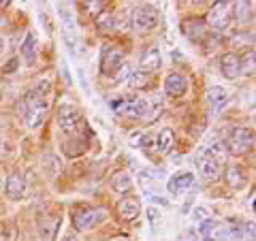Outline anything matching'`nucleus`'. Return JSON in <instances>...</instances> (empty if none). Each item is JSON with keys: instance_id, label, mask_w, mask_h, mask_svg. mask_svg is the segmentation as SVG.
<instances>
[{"instance_id": "1", "label": "nucleus", "mask_w": 256, "mask_h": 241, "mask_svg": "<svg viewBox=\"0 0 256 241\" xmlns=\"http://www.w3.org/2000/svg\"><path fill=\"white\" fill-rule=\"evenodd\" d=\"M47 111H50V107H47V100L43 96H38L36 92H28L24 96L22 107H20V116H22V122L28 128L41 126L47 118Z\"/></svg>"}, {"instance_id": "2", "label": "nucleus", "mask_w": 256, "mask_h": 241, "mask_svg": "<svg viewBox=\"0 0 256 241\" xmlns=\"http://www.w3.org/2000/svg\"><path fill=\"white\" fill-rule=\"evenodd\" d=\"M230 18H233V2L220 0V2H214L210 18H207V24H210L214 30H224V28H228Z\"/></svg>"}, {"instance_id": "3", "label": "nucleus", "mask_w": 256, "mask_h": 241, "mask_svg": "<svg viewBox=\"0 0 256 241\" xmlns=\"http://www.w3.org/2000/svg\"><path fill=\"white\" fill-rule=\"evenodd\" d=\"M252 143H254V134H252V130H250V128L239 126V128H235V130L230 132L228 150L233 152V154L242 156V154H248V152L252 150Z\"/></svg>"}, {"instance_id": "4", "label": "nucleus", "mask_w": 256, "mask_h": 241, "mask_svg": "<svg viewBox=\"0 0 256 241\" xmlns=\"http://www.w3.org/2000/svg\"><path fill=\"white\" fill-rule=\"evenodd\" d=\"M124 64V54L116 45H105L100 56V73L102 75H114L116 70Z\"/></svg>"}, {"instance_id": "5", "label": "nucleus", "mask_w": 256, "mask_h": 241, "mask_svg": "<svg viewBox=\"0 0 256 241\" xmlns=\"http://www.w3.org/2000/svg\"><path fill=\"white\" fill-rule=\"evenodd\" d=\"M79 122H82V114H79V109L75 105L64 102V105L58 107V126H60V130L73 132V130H77Z\"/></svg>"}, {"instance_id": "6", "label": "nucleus", "mask_w": 256, "mask_h": 241, "mask_svg": "<svg viewBox=\"0 0 256 241\" xmlns=\"http://www.w3.org/2000/svg\"><path fill=\"white\" fill-rule=\"evenodd\" d=\"M107 220V212L102 210V207H98V210H86L82 214H77L75 216V228L77 230H90L94 226H98L100 222H105Z\"/></svg>"}, {"instance_id": "7", "label": "nucleus", "mask_w": 256, "mask_h": 241, "mask_svg": "<svg viewBox=\"0 0 256 241\" xmlns=\"http://www.w3.org/2000/svg\"><path fill=\"white\" fill-rule=\"evenodd\" d=\"M130 20H132V24H134V28L137 30H150V28L156 26L158 13H156V9L152 4H141V6H137V9L132 11Z\"/></svg>"}, {"instance_id": "8", "label": "nucleus", "mask_w": 256, "mask_h": 241, "mask_svg": "<svg viewBox=\"0 0 256 241\" xmlns=\"http://www.w3.org/2000/svg\"><path fill=\"white\" fill-rule=\"evenodd\" d=\"M196 166L201 168V175L207 180V182H216L220 178V162L216 158H212L210 154H207V150H201V154H198V158H194Z\"/></svg>"}, {"instance_id": "9", "label": "nucleus", "mask_w": 256, "mask_h": 241, "mask_svg": "<svg viewBox=\"0 0 256 241\" xmlns=\"http://www.w3.org/2000/svg\"><path fill=\"white\" fill-rule=\"evenodd\" d=\"M26 192V180H24L22 173H11L6 178V184H4V194L9 196L11 200H20Z\"/></svg>"}, {"instance_id": "10", "label": "nucleus", "mask_w": 256, "mask_h": 241, "mask_svg": "<svg viewBox=\"0 0 256 241\" xmlns=\"http://www.w3.org/2000/svg\"><path fill=\"white\" fill-rule=\"evenodd\" d=\"M164 90H166L169 96L180 98V96H184L188 92V79L184 77L182 73H171L169 77H166V82H164Z\"/></svg>"}, {"instance_id": "11", "label": "nucleus", "mask_w": 256, "mask_h": 241, "mask_svg": "<svg viewBox=\"0 0 256 241\" xmlns=\"http://www.w3.org/2000/svg\"><path fill=\"white\" fill-rule=\"evenodd\" d=\"M118 214L122 220H134L137 216L141 214V203L134 196H124L122 200L118 203Z\"/></svg>"}, {"instance_id": "12", "label": "nucleus", "mask_w": 256, "mask_h": 241, "mask_svg": "<svg viewBox=\"0 0 256 241\" xmlns=\"http://www.w3.org/2000/svg\"><path fill=\"white\" fill-rule=\"evenodd\" d=\"M150 109L152 107H150V100L148 98H130V100L124 98L122 114L124 116H130V118H146Z\"/></svg>"}, {"instance_id": "13", "label": "nucleus", "mask_w": 256, "mask_h": 241, "mask_svg": "<svg viewBox=\"0 0 256 241\" xmlns=\"http://www.w3.org/2000/svg\"><path fill=\"white\" fill-rule=\"evenodd\" d=\"M207 100H210V105H212V114H220L228 102V92L224 90L222 86H212L210 90H207Z\"/></svg>"}, {"instance_id": "14", "label": "nucleus", "mask_w": 256, "mask_h": 241, "mask_svg": "<svg viewBox=\"0 0 256 241\" xmlns=\"http://www.w3.org/2000/svg\"><path fill=\"white\" fill-rule=\"evenodd\" d=\"M182 32L190 41H198V38H203L207 34V24L203 20H186L182 24Z\"/></svg>"}, {"instance_id": "15", "label": "nucleus", "mask_w": 256, "mask_h": 241, "mask_svg": "<svg viewBox=\"0 0 256 241\" xmlns=\"http://www.w3.org/2000/svg\"><path fill=\"white\" fill-rule=\"evenodd\" d=\"M220 70H222V75L226 79L239 77V56H235L233 52L224 54L220 58Z\"/></svg>"}, {"instance_id": "16", "label": "nucleus", "mask_w": 256, "mask_h": 241, "mask_svg": "<svg viewBox=\"0 0 256 241\" xmlns=\"http://www.w3.org/2000/svg\"><path fill=\"white\" fill-rule=\"evenodd\" d=\"M60 216H43L41 218V235L45 237V241H54L56 239V232H58V228H60Z\"/></svg>"}, {"instance_id": "17", "label": "nucleus", "mask_w": 256, "mask_h": 241, "mask_svg": "<svg viewBox=\"0 0 256 241\" xmlns=\"http://www.w3.org/2000/svg\"><path fill=\"white\" fill-rule=\"evenodd\" d=\"M233 15L237 18V22L242 24V26L252 24V20H254V2H246V0H242V2H235L233 4Z\"/></svg>"}, {"instance_id": "18", "label": "nucleus", "mask_w": 256, "mask_h": 241, "mask_svg": "<svg viewBox=\"0 0 256 241\" xmlns=\"http://www.w3.org/2000/svg\"><path fill=\"white\" fill-rule=\"evenodd\" d=\"M160 64H162V56H160V52L156 47H150V50L143 52V56H141L143 73H146V70H158Z\"/></svg>"}, {"instance_id": "19", "label": "nucleus", "mask_w": 256, "mask_h": 241, "mask_svg": "<svg viewBox=\"0 0 256 241\" xmlns=\"http://www.w3.org/2000/svg\"><path fill=\"white\" fill-rule=\"evenodd\" d=\"M192 182H194L192 173H178V175H173L171 182H169V192H173V194L186 192L192 186Z\"/></svg>"}, {"instance_id": "20", "label": "nucleus", "mask_w": 256, "mask_h": 241, "mask_svg": "<svg viewBox=\"0 0 256 241\" xmlns=\"http://www.w3.org/2000/svg\"><path fill=\"white\" fill-rule=\"evenodd\" d=\"M175 148V134L171 128H162L156 136V150L160 154H169V152Z\"/></svg>"}, {"instance_id": "21", "label": "nucleus", "mask_w": 256, "mask_h": 241, "mask_svg": "<svg viewBox=\"0 0 256 241\" xmlns=\"http://www.w3.org/2000/svg\"><path fill=\"white\" fill-rule=\"evenodd\" d=\"M20 52L24 56V60H26V64H34V60H36V36L32 34V32H28L26 38L22 41Z\"/></svg>"}, {"instance_id": "22", "label": "nucleus", "mask_w": 256, "mask_h": 241, "mask_svg": "<svg viewBox=\"0 0 256 241\" xmlns=\"http://www.w3.org/2000/svg\"><path fill=\"white\" fill-rule=\"evenodd\" d=\"M228 237L235 241H254V226L252 224H239V226H230Z\"/></svg>"}, {"instance_id": "23", "label": "nucleus", "mask_w": 256, "mask_h": 241, "mask_svg": "<svg viewBox=\"0 0 256 241\" xmlns=\"http://www.w3.org/2000/svg\"><path fill=\"white\" fill-rule=\"evenodd\" d=\"M60 18H62V26H64V32H66L68 43H73V38H75V34H77V26H75L73 13H70L66 6H60Z\"/></svg>"}, {"instance_id": "24", "label": "nucleus", "mask_w": 256, "mask_h": 241, "mask_svg": "<svg viewBox=\"0 0 256 241\" xmlns=\"http://www.w3.org/2000/svg\"><path fill=\"white\" fill-rule=\"evenodd\" d=\"M220 222L218 220H205L201 222V226H198V232H201V237L205 241H216V237H218V232H220Z\"/></svg>"}, {"instance_id": "25", "label": "nucleus", "mask_w": 256, "mask_h": 241, "mask_svg": "<svg viewBox=\"0 0 256 241\" xmlns=\"http://www.w3.org/2000/svg\"><path fill=\"white\" fill-rule=\"evenodd\" d=\"M226 182L230 188H244L246 186V175L242 166H228L226 168Z\"/></svg>"}, {"instance_id": "26", "label": "nucleus", "mask_w": 256, "mask_h": 241, "mask_svg": "<svg viewBox=\"0 0 256 241\" xmlns=\"http://www.w3.org/2000/svg\"><path fill=\"white\" fill-rule=\"evenodd\" d=\"M111 186H114L116 192H128L132 186V178L128 171H120L114 175V182H111Z\"/></svg>"}, {"instance_id": "27", "label": "nucleus", "mask_w": 256, "mask_h": 241, "mask_svg": "<svg viewBox=\"0 0 256 241\" xmlns=\"http://www.w3.org/2000/svg\"><path fill=\"white\" fill-rule=\"evenodd\" d=\"M128 86L132 88V90H141V88H146L150 84V73H143V70H137V73H130L126 77Z\"/></svg>"}, {"instance_id": "28", "label": "nucleus", "mask_w": 256, "mask_h": 241, "mask_svg": "<svg viewBox=\"0 0 256 241\" xmlns=\"http://www.w3.org/2000/svg\"><path fill=\"white\" fill-rule=\"evenodd\" d=\"M254 73V54L250 52L244 56V60L239 58V75H252Z\"/></svg>"}, {"instance_id": "29", "label": "nucleus", "mask_w": 256, "mask_h": 241, "mask_svg": "<svg viewBox=\"0 0 256 241\" xmlns=\"http://www.w3.org/2000/svg\"><path fill=\"white\" fill-rule=\"evenodd\" d=\"M192 220L194 222L210 220V212H207V207H194V212H192Z\"/></svg>"}, {"instance_id": "30", "label": "nucleus", "mask_w": 256, "mask_h": 241, "mask_svg": "<svg viewBox=\"0 0 256 241\" xmlns=\"http://www.w3.org/2000/svg\"><path fill=\"white\" fill-rule=\"evenodd\" d=\"M98 26H100V30L102 32H111V30H116V18H105L102 22H98Z\"/></svg>"}, {"instance_id": "31", "label": "nucleus", "mask_w": 256, "mask_h": 241, "mask_svg": "<svg viewBox=\"0 0 256 241\" xmlns=\"http://www.w3.org/2000/svg\"><path fill=\"white\" fill-rule=\"evenodd\" d=\"M86 9L94 15H98L102 9H105V2H100V0H96V2H86Z\"/></svg>"}, {"instance_id": "32", "label": "nucleus", "mask_w": 256, "mask_h": 241, "mask_svg": "<svg viewBox=\"0 0 256 241\" xmlns=\"http://www.w3.org/2000/svg\"><path fill=\"white\" fill-rule=\"evenodd\" d=\"M143 136H146V134H143L141 130H137V132H132V136H130V143H132V146H141V139H143Z\"/></svg>"}, {"instance_id": "33", "label": "nucleus", "mask_w": 256, "mask_h": 241, "mask_svg": "<svg viewBox=\"0 0 256 241\" xmlns=\"http://www.w3.org/2000/svg\"><path fill=\"white\" fill-rule=\"evenodd\" d=\"M182 241H196V232H194V230H188V232H184Z\"/></svg>"}, {"instance_id": "34", "label": "nucleus", "mask_w": 256, "mask_h": 241, "mask_svg": "<svg viewBox=\"0 0 256 241\" xmlns=\"http://www.w3.org/2000/svg\"><path fill=\"white\" fill-rule=\"evenodd\" d=\"M246 43V36L244 34H237V41H235V45H244Z\"/></svg>"}, {"instance_id": "35", "label": "nucleus", "mask_w": 256, "mask_h": 241, "mask_svg": "<svg viewBox=\"0 0 256 241\" xmlns=\"http://www.w3.org/2000/svg\"><path fill=\"white\" fill-rule=\"evenodd\" d=\"M9 2H6V0H0V9H2V6H6Z\"/></svg>"}, {"instance_id": "36", "label": "nucleus", "mask_w": 256, "mask_h": 241, "mask_svg": "<svg viewBox=\"0 0 256 241\" xmlns=\"http://www.w3.org/2000/svg\"><path fill=\"white\" fill-rule=\"evenodd\" d=\"M64 241H75V237H66V239H64Z\"/></svg>"}, {"instance_id": "37", "label": "nucleus", "mask_w": 256, "mask_h": 241, "mask_svg": "<svg viewBox=\"0 0 256 241\" xmlns=\"http://www.w3.org/2000/svg\"><path fill=\"white\" fill-rule=\"evenodd\" d=\"M0 152H2V146H0Z\"/></svg>"}, {"instance_id": "38", "label": "nucleus", "mask_w": 256, "mask_h": 241, "mask_svg": "<svg viewBox=\"0 0 256 241\" xmlns=\"http://www.w3.org/2000/svg\"><path fill=\"white\" fill-rule=\"evenodd\" d=\"M0 128H2V126H0Z\"/></svg>"}]
</instances>
